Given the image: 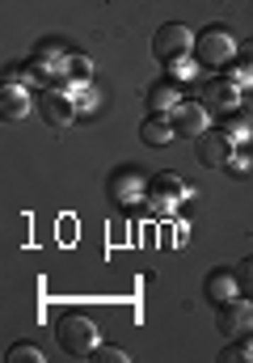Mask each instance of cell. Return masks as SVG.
Masks as SVG:
<instances>
[{
	"label": "cell",
	"mask_w": 253,
	"mask_h": 363,
	"mask_svg": "<svg viewBox=\"0 0 253 363\" xmlns=\"http://www.w3.org/2000/svg\"><path fill=\"white\" fill-rule=\"evenodd\" d=\"M190 55L198 60V68H228L241 55V43L232 38L228 26H207V30L194 34V51Z\"/></svg>",
	"instance_id": "6da1fadb"
},
{
	"label": "cell",
	"mask_w": 253,
	"mask_h": 363,
	"mask_svg": "<svg viewBox=\"0 0 253 363\" xmlns=\"http://www.w3.org/2000/svg\"><path fill=\"white\" fill-rule=\"evenodd\" d=\"M97 321L89 317V313H64L60 321H55V342H60V351L64 355H93V347H97Z\"/></svg>",
	"instance_id": "7a4b0ae2"
},
{
	"label": "cell",
	"mask_w": 253,
	"mask_h": 363,
	"mask_svg": "<svg viewBox=\"0 0 253 363\" xmlns=\"http://www.w3.org/2000/svg\"><path fill=\"white\" fill-rule=\"evenodd\" d=\"M194 51V30H186L181 21H165L157 34H152V55L169 64V60H181V55H190Z\"/></svg>",
	"instance_id": "3957f363"
},
{
	"label": "cell",
	"mask_w": 253,
	"mask_h": 363,
	"mask_svg": "<svg viewBox=\"0 0 253 363\" xmlns=\"http://www.w3.org/2000/svg\"><path fill=\"white\" fill-rule=\"evenodd\" d=\"M220 313H215V330L232 342V338H245L253 334V304H245L241 296H232V300H224V304H215Z\"/></svg>",
	"instance_id": "277c9868"
},
{
	"label": "cell",
	"mask_w": 253,
	"mask_h": 363,
	"mask_svg": "<svg viewBox=\"0 0 253 363\" xmlns=\"http://www.w3.org/2000/svg\"><path fill=\"white\" fill-rule=\"evenodd\" d=\"M169 118H173V127H177V140H198L203 131H211V110H207V101H203V97H198V101H194V97H186Z\"/></svg>",
	"instance_id": "5b68a950"
},
{
	"label": "cell",
	"mask_w": 253,
	"mask_h": 363,
	"mask_svg": "<svg viewBox=\"0 0 253 363\" xmlns=\"http://www.w3.org/2000/svg\"><path fill=\"white\" fill-rule=\"evenodd\" d=\"M203 101H207L211 114H232V110H241L245 93H241L237 81H228V77H211V81L203 85Z\"/></svg>",
	"instance_id": "8992f818"
},
{
	"label": "cell",
	"mask_w": 253,
	"mask_h": 363,
	"mask_svg": "<svg viewBox=\"0 0 253 363\" xmlns=\"http://www.w3.org/2000/svg\"><path fill=\"white\" fill-rule=\"evenodd\" d=\"M38 110H43V118H47L51 127H72L81 106H77V97H72L68 89H43Z\"/></svg>",
	"instance_id": "52a82bcc"
},
{
	"label": "cell",
	"mask_w": 253,
	"mask_h": 363,
	"mask_svg": "<svg viewBox=\"0 0 253 363\" xmlns=\"http://www.w3.org/2000/svg\"><path fill=\"white\" fill-rule=\"evenodd\" d=\"M186 194H190V186H186L181 178H173V174L148 178V203H157V211H173Z\"/></svg>",
	"instance_id": "ba28073f"
},
{
	"label": "cell",
	"mask_w": 253,
	"mask_h": 363,
	"mask_svg": "<svg viewBox=\"0 0 253 363\" xmlns=\"http://www.w3.org/2000/svg\"><path fill=\"white\" fill-rule=\"evenodd\" d=\"M232 148H237V144L224 135V127H220V131H203V135H198V161H203V165H211V169H224V165L237 157Z\"/></svg>",
	"instance_id": "9c48e42d"
},
{
	"label": "cell",
	"mask_w": 253,
	"mask_h": 363,
	"mask_svg": "<svg viewBox=\"0 0 253 363\" xmlns=\"http://www.w3.org/2000/svg\"><path fill=\"white\" fill-rule=\"evenodd\" d=\"M148 194V182L140 169H114L110 174V199L114 203H140Z\"/></svg>",
	"instance_id": "30bf717a"
},
{
	"label": "cell",
	"mask_w": 253,
	"mask_h": 363,
	"mask_svg": "<svg viewBox=\"0 0 253 363\" xmlns=\"http://www.w3.org/2000/svg\"><path fill=\"white\" fill-rule=\"evenodd\" d=\"M34 110V101H30V89L26 85H17V81H4L0 85V118L4 123H17V118H26Z\"/></svg>",
	"instance_id": "8fae6325"
},
{
	"label": "cell",
	"mask_w": 253,
	"mask_h": 363,
	"mask_svg": "<svg viewBox=\"0 0 253 363\" xmlns=\"http://www.w3.org/2000/svg\"><path fill=\"white\" fill-rule=\"evenodd\" d=\"M181 101H186V97H181V85H177V81H157V85H148V110H152V114H173Z\"/></svg>",
	"instance_id": "7c38bea8"
},
{
	"label": "cell",
	"mask_w": 253,
	"mask_h": 363,
	"mask_svg": "<svg viewBox=\"0 0 253 363\" xmlns=\"http://www.w3.org/2000/svg\"><path fill=\"white\" fill-rule=\"evenodd\" d=\"M140 135H144V144L165 148V144L177 140V127H173V118H169V114H148V118L140 123Z\"/></svg>",
	"instance_id": "4fadbf2b"
},
{
	"label": "cell",
	"mask_w": 253,
	"mask_h": 363,
	"mask_svg": "<svg viewBox=\"0 0 253 363\" xmlns=\"http://www.w3.org/2000/svg\"><path fill=\"white\" fill-rule=\"evenodd\" d=\"M203 291H207V300H211V304H224V300L241 296L237 271H211V274H207V283H203Z\"/></svg>",
	"instance_id": "5bb4252c"
},
{
	"label": "cell",
	"mask_w": 253,
	"mask_h": 363,
	"mask_svg": "<svg viewBox=\"0 0 253 363\" xmlns=\"http://www.w3.org/2000/svg\"><path fill=\"white\" fill-rule=\"evenodd\" d=\"M224 135H228L232 144H249V140H253V118H245L241 110L224 114Z\"/></svg>",
	"instance_id": "9a60e30c"
},
{
	"label": "cell",
	"mask_w": 253,
	"mask_h": 363,
	"mask_svg": "<svg viewBox=\"0 0 253 363\" xmlns=\"http://www.w3.org/2000/svg\"><path fill=\"white\" fill-rule=\"evenodd\" d=\"M220 359H224V363H253V334H245V338H232V342L220 351Z\"/></svg>",
	"instance_id": "2e32d148"
},
{
	"label": "cell",
	"mask_w": 253,
	"mask_h": 363,
	"mask_svg": "<svg viewBox=\"0 0 253 363\" xmlns=\"http://www.w3.org/2000/svg\"><path fill=\"white\" fill-rule=\"evenodd\" d=\"M89 77H93V60L89 55H72L68 60V85H89Z\"/></svg>",
	"instance_id": "e0dca14e"
},
{
	"label": "cell",
	"mask_w": 253,
	"mask_h": 363,
	"mask_svg": "<svg viewBox=\"0 0 253 363\" xmlns=\"http://www.w3.org/2000/svg\"><path fill=\"white\" fill-rule=\"evenodd\" d=\"M194 72H198V60H194V55H181V60H169V81H177V85H181V81H190Z\"/></svg>",
	"instance_id": "ac0fdd59"
},
{
	"label": "cell",
	"mask_w": 253,
	"mask_h": 363,
	"mask_svg": "<svg viewBox=\"0 0 253 363\" xmlns=\"http://www.w3.org/2000/svg\"><path fill=\"white\" fill-rule=\"evenodd\" d=\"M9 363H43V351L30 342H17V347H9Z\"/></svg>",
	"instance_id": "d6986e66"
},
{
	"label": "cell",
	"mask_w": 253,
	"mask_h": 363,
	"mask_svg": "<svg viewBox=\"0 0 253 363\" xmlns=\"http://www.w3.org/2000/svg\"><path fill=\"white\" fill-rule=\"evenodd\" d=\"M93 359H101V363H127L131 355H127L123 347H101V342H97V347H93Z\"/></svg>",
	"instance_id": "ffe728a7"
},
{
	"label": "cell",
	"mask_w": 253,
	"mask_h": 363,
	"mask_svg": "<svg viewBox=\"0 0 253 363\" xmlns=\"http://www.w3.org/2000/svg\"><path fill=\"white\" fill-rule=\"evenodd\" d=\"M237 283H241V296H253V258L237 267Z\"/></svg>",
	"instance_id": "44dd1931"
},
{
	"label": "cell",
	"mask_w": 253,
	"mask_h": 363,
	"mask_svg": "<svg viewBox=\"0 0 253 363\" xmlns=\"http://www.w3.org/2000/svg\"><path fill=\"white\" fill-rule=\"evenodd\" d=\"M228 81H237V85H249V81H253V64H245V60H241V68H232V72H228Z\"/></svg>",
	"instance_id": "7402d4cb"
},
{
	"label": "cell",
	"mask_w": 253,
	"mask_h": 363,
	"mask_svg": "<svg viewBox=\"0 0 253 363\" xmlns=\"http://www.w3.org/2000/svg\"><path fill=\"white\" fill-rule=\"evenodd\" d=\"M224 169H228V174H232V178H241V174H245V169H249V165H245V161H241V157H232V161H228V165H224Z\"/></svg>",
	"instance_id": "603a6c76"
},
{
	"label": "cell",
	"mask_w": 253,
	"mask_h": 363,
	"mask_svg": "<svg viewBox=\"0 0 253 363\" xmlns=\"http://www.w3.org/2000/svg\"><path fill=\"white\" fill-rule=\"evenodd\" d=\"M241 60H245V64H253V38H245V47H241Z\"/></svg>",
	"instance_id": "cb8c5ba5"
},
{
	"label": "cell",
	"mask_w": 253,
	"mask_h": 363,
	"mask_svg": "<svg viewBox=\"0 0 253 363\" xmlns=\"http://www.w3.org/2000/svg\"><path fill=\"white\" fill-rule=\"evenodd\" d=\"M241 114H245V118H253V97H245V101H241Z\"/></svg>",
	"instance_id": "d4e9b609"
}]
</instances>
